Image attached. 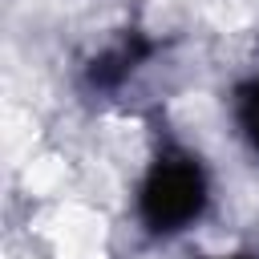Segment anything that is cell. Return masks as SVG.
<instances>
[{"instance_id":"7a4b0ae2","label":"cell","mask_w":259,"mask_h":259,"mask_svg":"<svg viewBox=\"0 0 259 259\" xmlns=\"http://www.w3.org/2000/svg\"><path fill=\"white\" fill-rule=\"evenodd\" d=\"M150 53V45L146 40H138V36H125V40H117L113 49H105L101 57H93V65H89V81L93 85H101V89H109V85H117L142 57Z\"/></svg>"},{"instance_id":"3957f363","label":"cell","mask_w":259,"mask_h":259,"mask_svg":"<svg viewBox=\"0 0 259 259\" xmlns=\"http://www.w3.org/2000/svg\"><path fill=\"white\" fill-rule=\"evenodd\" d=\"M235 113H239V125L247 134V142L259 150V77L247 81L239 89V101H235Z\"/></svg>"},{"instance_id":"6da1fadb","label":"cell","mask_w":259,"mask_h":259,"mask_svg":"<svg viewBox=\"0 0 259 259\" xmlns=\"http://www.w3.org/2000/svg\"><path fill=\"white\" fill-rule=\"evenodd\" d=\"M138 210L154 235H174V231L190 227L206 210V174H202L198 158L186 150L158 154L142 182Z\"/></svg>"},{"instance_id":"277c9868","label":"cell","mask_w":259,"mask_h":259,"mask_svg":"<svg viewBox=\"0 0 259 259\" xmlns=\"http://www.w3.org/2000/svg\"><path fill=\"white\" fill-rule=\"evenodd\" d=\"M223 259H251V255H223Z\"/></svg>"}]
</instances>
